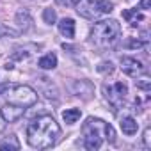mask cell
I'll list each match as a JSON object with an SVG mask.
<instances>
[{"label": "cell", "instance_id": "6da1fadb", "mask_svg": "<svg viewBox=\"0 0 151 151\" xmlns=\"http://www.w3.org/2000/svg\"><path fill=\"white\" fill-rule=\"evenodd\" d=\"M60 137V128L52 116H39L27 126V142L36 149L55 146Z\"/></svg>", "mask_w": 151, "mask_h": 151}, {"label": "cell", "instance_id": "7a4b0ae2", "mask_svg": "<svg viewBox=\"0 0 151 151\" xmlns=\"http://www.w3.org/2000/svg\"><path fill=\"white\" fill-rule=\"evenodd\" d=\"M82 133H84V147L89 151L100 149L103 140L114 144L116 142V132L114 128L105 123L103 119L98 117H89L84 124H82Z\"/></svg>", "mask_w": 151, "mask_h": 151}, {"label": "cell", "instance_id": "3957f363", "mask_svg": "<svg viewBox=\"0 0 151 151\" xmlns=\"http://www.w3.org/2000/svg\"><path fill=\"white\" fill-rule=\"evenodd\" d=\"M121 25L116 20H101L91 29V43L98 48H110L119 41Z\"/></svg>", "mask_w": 151, "mask_h": 151}, {"label": "cell", "instance_id": "277c9868", "mask_svg": "<svg viewBox=\"0 0 151 151\" xmlns=\"http://www.w3.org/2000/svg\"><path fill=\"white\" fill-rule=\"evenodd\" d=\"M112 4L109 0H78L77 4V11L80 16L87 18V20H96L101 14H107L112 11Z\"/></svg>", "mask_w": 151, "mask_h": 151}, {"label": "cell", "instance_id": "5b68a950", "mask_svg": "<svg viewBox=\"0 0 151 151\" xmlns=\"http://www.w3.org/2000/svg\"><path fill=\"white\" fill-rule=\"evenodd\" d=\"M7 101L23 109H29L37 101V93L29 86H14V87H9Z\"/></svg>", "mask_w": 151, "mask_h": 151}, {"label": "cell", "instance_id": "8992f818", "mask_svg": "<svg viewBox=\"0 0 151 151\" xmlns=\"http://www.w3.org/2000/svg\"><path fill=\"white\" fill-rule=\"evenodd\" d=\"M126 94H128V87L123 82H116L112 86L103 84V96H105V100L110 103V107L114 110H117V109L123 107Z\"/></svg>", "mask_w": 151, "mask_h": 151}, {"label": "cell", "instance_id": "52a82bcc", "mask_svg": "<svg viewBox=\"0 0 151 151\" xmlns=\"http://www.w3.org/2000/svg\"><path fill=\"white\" fill-rule=\"evenodd\" d=\"M121 69L124 75H128L132 78H139L146 73V66L135 57H121Z\"/></svg>", "mask_w": 151, "mask_h": 151}, {"label": "cell", "instance_id": "ba28073f", "mask_svg": "<svg viewBox=\"0 0 151 151\" xmlns=\"http://www.w3.org/2000/svg\"><path fill=\"white\" fill-rule=\"evenodd\" d=\"M71 93L77 96V98H82V100H91L93 93H94V87L91 82L87 80H75L71 84Z\"/></svg>", "mask_w": 151, "mask_h": 151}, {"label": "cell", "instance_id": "9c48e42d", "mask_svg": "<svg viewBox=\"0 0 151 151\" xmlns=\"http://www.w3.org/2000/svg\"><path fill=\"white\" fill-rule=\"evenodd\" d=\"M0 114H2V117L6 119V123H16L23 117L25 114V109L23 107H18V105H13V103H6L2 107V110H0Z\"/></svg>", "mask_w": 151, "mask_h": 151}, {"label": "cell", "instance_id": "30bf717a", "mask_svg": "<svg viewBox=\"0 0 151 151\" xmlns=\"http://www.w3.org/2000/svg\"><path fill=\"white\" fill-rule=\"evenodd\" d=\"M59 32H60L64 37L71 39V37L75 36V22H73L71 18H62V20L59 22Z\"/></svg>", "mask_w": 151, "mask_h": 151}, {"label": "cell", "instance_id": "8fae6325", "mask_svg": "<svg viewBox=\"0 0 151 151\" xmlns=\"http://www.w3.org/2000/svg\"><path fill=\"white\" fill-rule=\"evenodd\" d=\"M123 18H124L132 27H137V25H139L137 22H144V14L139 13L137 7H135V9H126V11H123Z\"/></svg>", "mask_w": 151, "mask_h": 151}, {"label": "cell", "instance_id": "7c38bea8", "mask_svg": "<svg viewBox=\"0 0 151 151\" xmlns=\"http://www.w3.org/2000/svg\"><path fill=\"white\" fill-rule=\"evenodd\" d=\"M137 128H139V124H137V121H135L133 117L126 116V117L121 119V130H123V133L133 135V133H137Z\"/></svg>", "mask_w": 151, "mask_h": 151}, {"label": "cell", "instance_id": "4fadbf2b", "mask_svg": "<svg viewBox=\"0 0 151 151\" xmlns=\"http://www.w3.org/2000/svg\"><path fill=\"white\" fill-rule=\"evenodd\" d=\"M37 66H39L41 69H53V68L57 66V57H55V53H46V55H43V57L39 59Z\"/></svg>", "mask_w": 151, "mask_h": 151}, {"label": "cell", "instance_id": "5bb4252c", "mask_svg": "<svg viewBox=\"0 0 151 151\" xmlns=\"http://www.w3.org/2000/svg\"><path fill=\"white\" fill-rule=\"evenodd\" d=\"M16 22H18L22 32H27V30L30 29V23H32V20H30V16H29L27 11H20V13H16Z\"/></svg>", "mask_w": 151, "mask_h": 151}, {"label": "cell", "instance_id": "9a60e30c", "mask_svg": "<svg viewBox=\"0 0 151 151\" xmlns=\"http://www.w3.org/2000/svg\"><path fill=\"white\" fill-rule=\"evenodd\" d=\"M80 116H82L80 109H68V110L62 112V119H64L68 124H75V123L80 119Z\"/></svg>", "mask_w": 151, "mask_h": 151}, {"label": "cell", "instance_id": "2e32d148", "mask_svg": "<svg viewBox=\"0 0 151 151\" xmlns=\"http://www.w3.org/2000/svg\"><path fill=\"white\" fill-rule=\"evenodd\" d=\"M0 149H14V151H18L20 149V142H18V137L16 135H9L4 142H0Z\"/></svg>", "mask_w": 151, "mask_h": 151}, {"label": "cell", "instance_id": "e0dca14e", "mask_svg": "<svg viewBox=\"0 0 151 151\" xmlns=\"http://www.w3.org/2000/svg\"><path fill=\"white\" fill-rule=\"evenodd\" d=\"M124 46H126V48H133V50H140V48H146L147 43H146V41H140V39H137V37H132V39H128V41L124 43Z\"/></svg>", "mask_w": 151, "mask_h": 151}, {"label": "cell", "instance_id": "ac0fdd59", "mask_svg": "<svg viewBox=\"0 0 151 151\" xmlns=\"http://www.w3.org/2000/svg\"><path fill=\"white\" fill-rule=\"evenodd\" d=\"M43 20H45V23L53 25V23H55V20H57L55 11H53V9H45V11H43Z\"/></svg>", "mask_w": 151, "mask_h": 151}, {"label": "cell", "instance_id": "d6986e66", "mask_svg": "<svg viewBox=\"0 0 151 151\" xmlns=\"http://www.w3.org/2000/svg\"><path fill=\"white\" fill-rule=\"evenodd\" d=\"M7 36L16 37V36H18V32H16V30H13L11 27L4 25V23H0V37H7Z\"/></svg>", "mask_w": 151, "mask_h": 151}, {"label": "cell", "instance_id": "ffe728a7", "mask_svg": "<svg viewBox=\"0 0 151 151\" xmlns=\"http://www.w3.org/2000/svg\"><path fill=\"white\" fill-rule=\"evenodd\" d=\"M100 73H103V75H110L112 71H114V66H112V62H100V66L96 68Z\"/></svg>", "mask_w": 151, "mask_h": 151}, {"label": "cell", "instance_id": "44dd1931", "mask_svg": "<svg viewBox=\"0 0 151 151\" xmlns=\"http://www.w3.org/2000/svg\"><path fill=\"white\" fill-rule=\"evenodd\" d=\"M135 84H137V87L142 89V91H149V87H151V82H149L147 77H144V78H140V80H135Z\"/></svg>", "mask_w": 151, "mask_h": 151}, {"label": "cell", "instance_id": "7402d4cb", "mask_svg": "<svg viewBox=\"0 0 151 151\" xmlns=\"http://www.w3.org/2000/svg\"><path fill=\"white\" fill-rule=\"evenodd\" d=\"M142 140H144V147H146V149H151V128H149V126L144 130Z\"/></svg>", "mask_w": 151, "mask_h": 151}, {"label": "cell", "instance_id": "603a6c76", "mask_svg": "<svg viewBox=\"0 0 151 151\" xmlns=\"http://www.w3.org/2000/svg\"><path fill=\"white\" fill-rule=\"evenodd\" d=\"M55 4L60 7H73L78 4V0H55Z\"/></svg>", "mask_w": 151, "mask_h": 151}, {"label": "cell", "instance_id": "cb8c5ba5", "mask_svg": "<svg viewBox=\"0 0 151 151\" xmlns=\"http://www.w3.org/2000/svg\"><path fill=\"white\" fill-rule=\"evenodd\" d=\"M149 6H151V0H140V4H139V9H149Z\"/></svg>", "mask_w": 151, "mask_h": 151}, {"label": "cell", "instance_id": "d4e9b609", "mask_svg": "<svg viewBox=\"0 0 151 151\" xmlns=\"http://www.w3.org/2000/svg\"><path fill=\"white\" fill-rule=\"evenodd\" d=\"M9 87H11L9 84H0V94H4L6 91H9Z\"/></svg>", "mask_w": 151, "mask_h": 151}, {"label": "cell", "instance_id": "484cf974", "mask_svg": "<svg viewBox=\"0 0 151 151\" xmlns=\"http://www.w3.org/2000/svg\"><path fill=\"white\" fill-rule=\"evenodd\" d=\"M4 128H6V119L2 117V114H0V133L4 132Z\"/></svg>", "mask_w": 151, "mask_h": 151}, {"label": "cell", "instance_id": "4316f807", "mask_svg": "<svg viewBox=\"0 0 151 151\" xmlns=\"http://www.w3.org/2000/svg\"><path fill=\"white\" fill-rule=\"evenodd\" d=\"M4 68H6V69H13V68H14V66H13V64H11V62H7V64H6V66H4Z\"/></svg>", "mask_w": 151, "mask_h": 151}]
</instances>
